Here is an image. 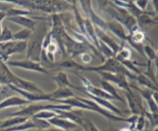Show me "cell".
Returning a JSON list of instances; mask_svg holds the SVG:
<instances>
[{
    "mask_svg": "<svg viewBox=\"0 0 158 131\" xmlns=\"http://www.w3.org/2000/svg\"><path fill=\"white\" fill-rule=\"evenodd\" d=\"M95 71V72H109L113 73H120L123 74L127 77L132 80H135L137 76L134 73H131L127 69L124 67L118 60L115 59V57L108 58L107 59L103 61L102 65L97 66H85L80 64L79 66L77 71Z\"/></svg>",
    "mask_w": 158,
    "mask_h": 131,
    "instance_id": "6da1fadb",
    "label": "cell"
},
{
    "mask_svg": "<svg viewBox=\"0 0 158 131\" xmlns=\"http://www.w3.org/2000/svg\"><path fill=\"white\" fill-rule=\"evenodd\" d=\"M54 109H61V110H71L72 107L69 105L66 104H33L30 103L29 106L25 107L17 112L12 113L9 114V117H33L37 113L42 110H54Z\"/></svg>",
    "mask_w": 158,
    "mask_h": 131,
    "instance_id": "7a4b0ae2",
    "label": "cell"
},
{
    "mask_svg": "<svg viewBox=\"0 0 158 131\" xmlns=\"http://www.w3.org/2000/svg\"><path fill=\"white\" fill-rule=\"evenodd\" d=\"M7 66H13V67L21 68V69H26V70L34 71V72H41L44 74H49V72L48 69H45L41 63L39 62H35L33 60L26 59L24 60H15V61H7L6 62Z\"/></svg>",
    "mask_w": 158,
    "mask_h": 131,
    "instance_id": "3957f363",
    "label": "cell"
},
{
    "mask_svg": "<svg viewBox=\"0 0 158 131\" xmlns=\"http://www.w3.org/2000/svg\"><path fill=\"white\" fill-rule=\"evenodd\" d=\"M76 97H77V99H78L79 100L83 102V103H84V104H86V106H89L91 111H94V112L99 113L103 115V117H105L106 118L109 119V120H114V121H117V122H127V123L128 121H129V120H128V118H124V117H119V116L113 115V114H111L110 113L105 110V109H103L101 106H99V105L97 104V103H95L94 100H87V99H84L79 96H76Z\"/></svg>",
    "mask_w": 158,
    "mask_h": 131,
    "instance_id": "277c9868",
    "label": "cell"
},
{
    "mask_svg": "<svg viewBox=\"0 0 158 131\" xmlns=\"http://www.w3.org/2000/svg\"><path fill=\"white\" fill-rule=\"evenodd\" d=\"M98 73L102 76V80L107 82H112L115 83L119 88L127 92L132 90V89L130 87L129 83L127 80V76L123 74L113 73L109 72H100Z\"/></svg>",
    "mask_w": 158,
    "mask_h": 131,
    "instance_id": "5b68a950",
    "label": "cell"
},
{
    "mask_svg": "<svg viewBox=\"0 0 158 131\" xmlns=\"http://www.w3.org/2000/svg\"><path fill=\"white\" fill-rule=\"evenodd\" d=\"M77 76H79V78L80 79V80H81L82 83H83V89H84L89 94L94 96L105 99V100H114V97L111 96L109 95L107 92H105L103 89H100V88H97L96 87V86H94L87 79L82 76L78 75V74H77Z\"/></svg>",
    "mask_w": 158,
    "mask_h": 131,
    "instance_id": "8992f818",
    "label": "cell"
},
{
    "mask_svg": "<svg viewBox=\"0 0 158 131\" xmlns=\"http://www.w3.org/2000/svg\"><path fill=\"white\" fill-rule=\"evenodd\" d=\"M125 96L128 101L130 109L134 115L139 116L140 114H144L145 110L142 105L141 99L138 95L134 94L133 90H131L130 92L125 91Z\"/></svg>",
    "mask_w": 158,
    "mask_h": 131,
    "instance_id": "52a82bcc",
    "label": "cell"
},
{
    "mask_svg": "<svg viewBox=\"0 0 158 131\" xmlns=\"http://www.w3.org/2000/svg\"><path fill=\"white\" fill-rule=\"evenodd\" d=\"M12 86L15 87L19 88L23 90L27 91L30 92H35V93H44V91L42 90L36 84L30 81H27L26 80L20 78L17 76H14L13 81L12 83Z\"/></svg>",
    "mask_w": 158,
    "mask_h": 131,
    "instance_id": "ba28073f",
    "label": "cell"
},
{
    "mask_svg": "<svg viewBox=\"0 0 158 131\" xmlns=\"http://www.w3.org/2000/svg\"><path fill=\"white\" fill-rule=\"evenodd\" d=\"M51 126H55L56 128L62 129L64 131H69L73 130V129L77 128L78 125L74 123L73 122L70 121V120H67V119L62 118V117L56 116L53 117L52 118L46 120Z\"/></svg>",
    "mask_w": 158,
    "mask_h": 131,
    "instance_id": "9c48e42d",
    "label": "cell"
},
{
    "mask_svg": "<svg viewBox=\"0 0 158 131\" xmlns=\"http://www.w3.org/2000/svg\"><path fill=\"white\" fill-rule=\"evenodd\" d=\"M77 90H79V91H80V92H83V93L86 94V95H87L89 97H90V98L92 99V100H94L95 103H97L99 106H103V107L109 109V110L111 111V112L115 113L117 114L119 117H123V111H121L120 109H118L117 106H114V105H113L112 103L109 101V100H105V99L99 98V97H96V96H94L90 95V94L88 93V92H86L84 89H83V87L82 88V87H79L78 86V89H77Z\"/></svg>",
    "mask_w": 158,
    "mask_h": 131,
    "instance_id": "30bf717a",
    "label": "cell"
},
{
    "mask_svg": "<svg viewBox=\"0 0 158 131\" xmlns=\"http://www.w3.org/2000/svg\"><path fill=\"white\" fill-rule=\"evenodd\" d=\"M15 74L9 69L5 62L0 60V84L12 85Z\"/></svg>",
    "mask_w": 158,
    "mask_h": 131,
    "instance_id": "8fae6325",
    "label": "cell"
},
{
    "mask_svg": "<svg viewBox=\"0 0 158 131\" xmlns=\"http://www.w3.org/2000/svg\"><path fill=\"white\" fill-rule=\"evenodd\" d=\"M32 103L29 100L23 98L21 96H9L2 101L0 103V109H5L8 107H12V106H23V105L30 104Z\"/></svg>",
    "mask_w": 158,
    "mask_h": 131,
    "instance_id": "7c38bea8",
    "label": "cell"
},
{
    "mask_svg": "<svg viewBox=\"0 0 158 131\" xmlns=\"http://www.w3.org/2000/svg\"><path fill=\"white\" fill-rule=\"evenodd\" d=\"M52 78H53L54 81L56 83V84L58 85V88L69 87L70 89H75L76 88V86L73 85L69 82L67 73L63 72V71L58 72Z\"/></svg>",
    "mask_w": 158,
    "mask_h": 131,
    "instance_id": "4fadbf2b",
    "label": "cell"
},
{
    "mask_svg": "<svg viewBox=\"0 0 158 131\" xmlns=\"http://www.w3.org/2000/svg\"><path fill=\"white\" fill-rule=\"evenodd\" d=\"M51 94H52V97L53 99V102H56L57 100H65V99H68L69 97H73L75 96L73 92L72 89L69 87L57 88L55 91L51 92Z\"/></svg>",
    "mask_w": 158,
    "mask_h": 131,
    "instance_id": "5bb4252c",
    "label": "cell"
},
{
    "mask_svg": "<svg viewBox=\"0 0 158 131\" xmlns=\"http://www.w3.org/2000/svg\"><path fill=\"white\" fill-rule=\"evenodd\" d=\"M29 118L23 117H12V118L8 119L4 121L0 122V129H5V128L12 127V126H16V125L21 124L27 121Z\"/></svg>",
    "mask_w": 158,
    "mask_h": 131,
    "instance_id": "9a60e30c",
    "label": "cell"
},
{
    "mask_svg": "<svg viewBox=\"0 0 158 131\" xmlns=\"http://www.w3.org/2000/svg\"><path fill=\"white\" fill-rule=\"evenodd\" d=\"M100 85H101L102 86V89H103L105 92H107L109 95H110L111 96L114 97V100H119V101H121L123 102V103L124 102L123 99L121 98V96L119 95L115 88L114 87V86H112L111 83H110V82L102 80L101 81H100Z\"/></svg>",
    "mask_w": 158,
    "mask_h": 131,
    "instance_id": "2e32d148",
    "label": "cell"
},
{
    "mask_svg": "<svg viewBox=\"0 0 158 131\" xmlns=\"http://www.w3.org/2000/svg\"><path fill=\"white\" fill-rule=\"evenodd\" d=\"M136 80L139 83V84L141 85V86H145V88H148V89H151L153 91H157V86L156 84H154L146 75H144L143 73L138 74L137 76V78Z\"/></svg>",
    "mask_w": 158,
    "mask_h": 131,
    "instance_id": "e0dca14e",
    "label": "cell"
},
{
    "mask_svg": "<svg viewBox=\"0 0 158 131\" xmlns=\"http://www.w3.org/2000/svg\"><path fill=\"white\" fill-rule=\"evenodd\" d=\"M12 21L15 22V23H19V24L22 25L23 26H26V27L29 28V29H32L35 26V23H34L32 20L29 19V18H26V17L23 16H15L13 18H10Z\"/></svg>",
    "mask_w": 158,
    "mask_h": 131,
    "instance_id": "ac0fdd59",
    "label": "cell"
},
{
    "mask_svg": "<svg viewBox=\"0 0 158 131\" xmlns=\"http://www.w3.org/2000/svg\"><path fill=\"white\" fill-rule=\"evenodd\" d=\"M131 57V51L128 48H120L118 52L115 55V59L119 62L130 59Z\"/></svg>",
    "mask_w": 158,
    "mask_h": 131,
    "instance_id": "d6986e66",
    "label": "cell"
},
{
    "mask_svg": "<svg viewBox=\"0 0 158 131\" xmlns=\"http://www.w3.org/2000/svg\"><path fill=\"white\" fill-rule=\"evenodd\" d=\"M56 116H57L56 113L52 110H42L40 111V112L37 113L36 114H35V115L32 117L37 119H41V120H48L49 119L52 118V117H56Z\"/></svg>",
    "mask_w": 158,
    "mask_h": 131,
    "instance_id": "ffe728a7",
    "label": "cell"
},
{
    "mask_svg": "<svg viewBox=\"0 0 158 131\" xmlns=\"http://www.w3.org/2000/svg\"><path fill=\"white\" fill-rule=\"evenodd\" d=\"M110 28L111 30L114 32L117 35H118L119 37L122 39H126L127 36L125 35V32L123 31V28L120 26V25H119L118 23H112L109 24Z\"/></svg>",
    "mask_w": 158,
    "mask_h": 131,
    "instance_id": "44dd1931",
    "label": "cell"
},
{
    "mask_svg": "<svg viewBox=\"0 0 158 131\" xmlns=\"http://www.w3.org/2000/svg\"><path fill=\"white\" fill-rule=\"evenodd\" d=\"M81 126H83L84 131H100L90 120L85 118V117L83 118V123H82Z\"/></svg>",
    "mask_w": 158,
    "mask_h": 131,
    "instance_id": "7402d4cb",
    "label": "cell"
},
{
    "mask_svg": "<svg viewBox=\"0 0 158 131\" xmlns=\"http://www.w3.org/2000/svg\"><path fill=\"white\" fill-rule=\"evenodd\" d=\"M143 54H146L147 57L148 58L149 61L153 62L154 60L157 59V53H156L155 51L152 49L151 47H150L149 46H146L144 47H143Z\"/></svg>",
    "mask_w": 158,
    "mask_h": 131,
    "instance_id": "603a6c76",
    "label": "cell"
},
{
    "mask_svg": "<svg viewBox=\"0 0 158 131\" xmlns=\"http://www.w3.org/2000/svg\"><path fill=\"white\" fill-rule=\"evenodd\" d=\"M30 33L31 32L29 29H23L22 31L12 35V37H13V39L15 40H25L29 38Z\"/></svg>",
    "mask_w": 158,
    "mask_h": 131,
    "instance_id": "cb8c5ba5",
    "label": "cell"
},
{
    "mask_svg": "<svg viewBox=\"0 0 158 131\" xmlns=\"http://www.w3.org/2000/svg\"><path fill=\"white\" fill-rule=\"evenodd\" d=\"M145 126V115L144 114H140L138 116V118L137 120L135 128L139 131H142Z\"/></svg>",
    "mask_w": 158,
    "mask_h": 131,
    "instance_id": "d4e9b609",
    "label": "cell"
},
{
    "mask_svg": "<svg viewBox=\"0 0 158 131\" xmlns=\"http://www.w3.org/2000/svg\"><path fill=\"white\" fill-rule=\"evenodd\" d=\"M13 39L12 33L8 29H6L0 36V41H9Z\"/></svg>",
    "mask_w": 158,
    "mask_h": 131,
    "instance_id": "484cf974",
    "label": "cell"
},
{
    "mask_svg": "<svg viewBox=\"0 0 158 131\" xmlns=\"http://www.w3.org/2000/svg\"><path fill=\"white\" fill-rule=\"evenodd\" d=\"M143 39V35L141 32H137L133 35V41L136 43H138Z\"/></svg>",
    "mask_w": 158,
    "mask_h": 131,
    "instance_id": "4316f807",
    "label": "cell"
},
{
    "mask_svg": "<svg viewBox=\"0 0 158 131\" xmlns=\"http://www.w3.org/2000/svg\"><path fill=\"white\" fill-rule=\"evenodd\" d=\"M140 20H141V22L143 24H149V23H152V20L146 15H141V16H140Z\"/></svg>",
    "mask_w": 158,
    "mask_h": 131,
    "instance_id": "83f0119b",
    "label": "cell"
},
{
    "mask_svg": "<svg viewBox=\"0 0 158 131\" xmlns=\"http://www.w3.org/2000/svg\"><path fill=\"white\" fill-rule=\"evenodd\" d=\"M81 59L85 63H89V62L91 61V56L89 55V54L86 53V52L83 53Z\"/></svg>",
    "mask_w": 158,
    "mask_h": 131,
    "instance_id": "f1b7e54d",
    "label": "cell"
},
{
    "mask_svg": "<svg viewBox=\"0 0 158 131\" xmlns=\"http://www.w3.org/2000/svg\"><path fill=\"white\" fill-rule=\"evenodd\" d=\"M32 131H64V130H62V129H58V128H46V129H36L35 130H32Z\"/></svg>",
    "mask_w": 158,
    "mask_h": 131,
    "instance_id": "f546056e",
    "label": "cell"
},
{
    "mask_svg": "<svg viewBox=\"0 0 158 131\" xmlns=\"http://www.w3.org/2000/svg\"><path fill=\"white\" fill-rule=\"evenodd\" d=\"M97 1H98L99 4H100V6H103L107 3L108 0H97Z\"/></svg>",
    "mask_w": 158,
    "mask_h": 131,
    "instance_id": "4dcf8cb0",
    "label": "cell"
},
{
    "mask_svg": "<svg viewBox=\"0 0 158 131\" xmlns=\"http://www.w3.org/2000/svg\"><path fill=\"white\" fill-rule=\"evenodd\" d=\"M120 131H131V130L130 129H127V128H124V129H120Z\"/></svg>",
    "mask_w": 158,
    "mask_h": 131,
    "instance_id": "1f68e13d",
    "label": "cell"
},
{
    "mask_svg": "<svg viewBox=\"0 0 158 131\" xmlns=\"http://www.w3.org/2000/svg\"><path fill=\"white\" fill-rule=\"evenodd\" d=\"M2 89V87H1V86H0V90H1Z\"/></svg>",
    "mask_w": 158,
    "mask_h": 131,
    "instance_id": "d6a6232c",
    "label": "cell"
}]
</instances>
